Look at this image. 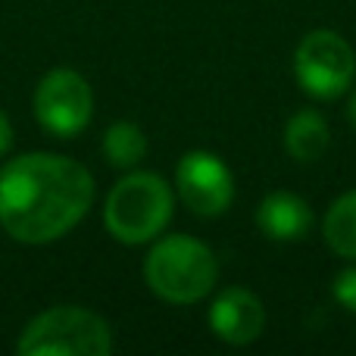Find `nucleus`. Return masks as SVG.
<instances>
[{
  "mask_svg": "<svg viewBox=\"0 0 356 356\" xmlns=\"http://www.w3.org/2000/svg\"><path fill=\"white\" fill-rule=\"evenodd\" d=\"M257 225L272 241H300L313 225V209L294 191H272L257 207Z\"/></svg>",
  "mask_w": 356,
  "mask_h": 356,
  "instance_id": "nucleus-9",
  "label": "nucleus"
},
{
  "mask_svg": "<svg viewBox=\"0 0 356 356\" xmlns=\"http://www.w3.org/2000/svg\"><path fill=\"white\" fill-rule=\"evenodd\" d=\"M172 188L156 172H131L110 191L104 203L106 232L122 244H147L166 232L172 219Z\"/></svg>",
  "mask_w": 356,
  "mask_h": 356,
  "instance_id": "nucleus-3",
  "label": "nucleus"
},
{
  "mask_svg": "<svg viewBox=\"0 0 356 356\" xmlns=\"http://www.w3.org/2000/svg\"><path fill=\"white\" fill-rule=\"evenodd\" d=\"M104 154L116 169H131L147 154V138L135 122H113L104 135Z\"/></svg>",
  "mask_w": 356,
  "mask_h": 356,
  "instance_id": "nucleus-12",
  "label": "nucleus"
},
{
  "mask_svg": "<svg viewBox=\"0 0 356 356\" xmlns=\"http://www.w3.org/2000/svg\"><path fill=\"white\" fill-rule=\"evenodd\" d=\"M294 75L300 91L309 97H341L356 79V54L350 41L332 29H316L303 35L294 50Z\"/></svg>",
  "mask_w": 356,
  "mask_h": 356,
  "instance_id": "nucleus-5",
  "label": "nucleus"
},
{
  "mask_svg": "<svg viewBox=\"0 0 356 356\" xmlns=\"http://www.w3.org/2000/svg\"><path fill=\"white\" fill-rule=\"evenodd\" d=\"M175 191L194 216L216 219L234 200V175L216 154L191 150L175 166Z\"/></svg>",
  "mask_w": 356,
  "mask_h": 356,
  "instance_id": "nucleus-7",
  "label": "nucleus"
},
{
  "mask_svg": "<svg viewBox=\"0 0 356 356\" xmlns=\"http://www.w3.org/2000/svg\"><path fill=\"white\" fill-rule=\"evenodd\" d=\"M209 328L216 338L232 347L253 344L266 328V309L253 291L225 288L209 307Z\"/></svg>",
  "mask_w": 356,
  "mask_h": 356,
  "instance_id": "nucleus-8",
  "label": "nucleus"
},
{
  "mask_svg": "<svg viewBox=\"0 0 356 356\" xmlns=\"http://www.w3.org/2000/svg\"><path fill=\"white\" fill-rule=\"evenodd\" d=\"M94 203V178L60 154H25L0 169V225L22 244L72 232Z\"/></svg>",
  "mask_w": 356,
  "mask_h": 356,
  "instance_id": "nucleus-1",
  "label": "nucleus"
},
{
  "mask_svg": "<svg viewBox=\"0 0 356 356\" xmlns=\"http://www.w3.org/2000/svg\"><path fill=\"white\" fill-rule=\"evenodd\" d=\"M322 238L338 257L356 259V191H347L328 207L322 219Z\"/></svg>",
  "mask_w": 356,
  "mask_h": 356,
  "instance_id": "nucleus-11",
  "label": "nucleus"
},
{
  "mask_svg": "<svg viewBox=\"0 0 356 356\" xmlns=\"http://www.w3.org/2000/svg\"><path fill=\"white\" fill-rule=\"evenodd\" d=\"M10 147H13V125L6 119V113L0 110V156L10 154Z\"/></svg>",
  "mask_w": 356,
  "mask_h": 356,
  "instance_id": "nucleus-14",
  "label": "nucleus"
},
{
  "mask_svg": "<svg viewBox=\"0 0 356 356\" xmlns=\"http://www.w3.org/2000/svg\"><path fill=\"white\" fill-rule=\"evenodd\" d=\"M332 144V131L322 113L300 110L284 125V147L297 163H316Z\"/></svg>",
  "mask_w": 356,
  "mask_h": 356,
  "instance_id": "nucleus-10",
  "label": "nucleus"
},
{
  "mask_svg": "<svg viewBox=\"0 0 356 356\" xmlns=\"http://www.w3.org/2000/svg\"><path fill=\"white\" fill-rule=\"evenodd\" d=\"M347 119H350V125L356 129V94L350 97V104H347Z\"/></svg>",
  "mask_w": 356,
  "mask_h": 356,
  "instance_id": "nucleus-15",
  "label": "nucleus"
},
{
  "mask_svg": "<svg viewBox=\"0 0 356 356\" xmlns=\"http://www.w3.org/2000/svg\"><path fill=\"white\" fill-rule=\"evenodd\" d=\"M94 113V94L85 75L75 69H54L35 91V116L41 129L56 138H75L88 129Z\"/></svg>",
  "mask_w": 356,
  "mask_h": 356,
  "instance_id": "nucleus-6",
  "label": "nucleus"
},
{
  "mask_svg": "<svg viewBox=\"0 0 356 356\" xmlns=\"http://www.w3.org/2000/svg\"><path fill=\"white\" fill-rule=\"evenodd\" d=\"M144 278L160 300L188 307L209 297L219 282V263L203 241L191 234H166L150 247L144 259Z\"/></svg>",
  "mask_w": 356,
  "mask_h": 356,
  "instance_id": "nucleus-2",
  "label": "nucleus"
},
{
  "mask_svg": "<svg viewBox=\"0 0 356 356\" xmlns=\"http://www.w3.org/2000/svg\"><path fill=\"white\" fill-rule=\"evenodd\" d=\"M332 294L347 313H356V266L344 269L332 284Z\"/></svg>",
  "mask_w": 356,
  "mask_h": 356,
  "instance_id": "nucleus-13",
  "label": "nucleus"
},
{
  "mask_svg": "<svg viewBox=\"0 0 356 356\" xmlns=\"http://www.w3.org/2000/svg\"><path fill=\"white\" fill-rule=\"evenodd\" d=\"M16 350L22 356H106L113 332L85 307H56L25 325Z\"/></svg>",
  "mask_w": 356,
  "mask_h": 356,
  "instance_id": "nucleus-4",
  "label": "nucleus"
}]
</instances>
